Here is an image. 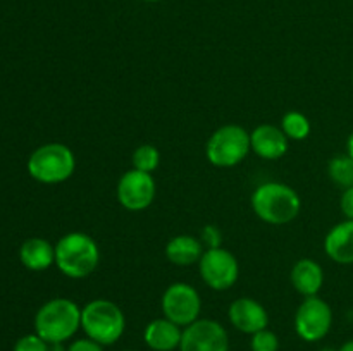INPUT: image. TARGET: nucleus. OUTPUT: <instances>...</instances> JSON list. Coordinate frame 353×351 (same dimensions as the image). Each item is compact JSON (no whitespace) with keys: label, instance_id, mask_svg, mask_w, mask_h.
Masks as SVG:
<instances>
[{"label":"nucleus","instance_id":"6","mask_svg":"<svg viewBox=\"0 0 353 351\" xmlns=\"http://www.w3.org/2000/svg\"><path fill=\"white\" fill-rule=\"evenodd\" d=\"M252 151L250 133L238 124H224L209 136L205 157L214 167H236Z\"/></svg>","mask_w":353,"mask_h":351},{"label":"nucleus","instance_id":"17","mask_svg":"<svg viewBox=\"0 0 353 351\" xmlns=\"http://www.w3.org/2000/svg\"><path fill=\"white\" fill-rule=\"evenodd\" d=\"M165 258L172 265L178 267H190L193 264H199L202 258L205 246L200 241V237L192 236V234H178L171 237L165 244Z\"/></svg>","mask_w":353,"mask_h":351},{"label":"nucleus","instance_id":"10","mask_svg":"<svg viewBox=\"0 0 353 351\" xmlns=\"http://www.w3.org/2000/svg\"><path fill=\"white\" fill-rule=\"evenodd\" d=\"M155 193H157V184L154 176L137 169L124 172L116 186L117 202L130 212L147 210L154 203Z\"/></svg>","mask_w":353,"mask_h":351},{"label":"nucleus","instance_id":"26","mask_svg":"<svg viewBox=\"0 0 353 351\" xmlns=\"http://www.w3.org/2000/svg\"><path fill=\"white\" fill-rule=\"evenodd\" d=\"M340 209L341 213L345 215V219L353 220V186L352 188L343 189V193H341Z\"/></svg>","mask_w":353,"mask_h":351},{"label":"nucleus","instance_id":"30","mask_svg":"<svg viewBox=\"0 0 353 351\" xmlns=\"http://www.w3.org/2000/svg\"><path fill=\"white\" fill-rule=\"evenodd\" d=\"M317 351H338V350H336V348L326 346V348H321V350H317Z\"/></svg>","mask_w":353,"mask_h":351},{"label":"nucleus","instance_id":"15","mask_svg":"<svg viewBox=\"0 0 353 351\" xmlns=\"http://www.w3.org/2000/svg\"><path fill=\"white\" fill-rule=\"evenodd\" d=\"M183 327L171 322L165 317L154 319L147 323L143 330V341L152 351H174L179 350Z\"/></svg>","mask_w":353,"mask_h":351},{"label":"nucleus","instance_id":"27","mask_svg":"<svg viewBox=\"0 0 353 351\" xmlns=\"http://www.w3.org/2000/svg\"><path fill=\"white\" fill-rule=\"evenodd\" d=\"M347 155L353 158V131L348 134V138H347Z\"/></svg>","mask_w":353,"mask_h":351},{"label":"nucleus","instance_id":"16","mask_svg":"<svg viewBox=\"0 0 353 351\" xmlns=\"http://www.w3.org/2000/svg\"><path fill=\"white\" fill-rule=\"evenodd\" d=\"M290 281L295 291L303 298L317 296L324 286V270L319 262L312 258H300L292 267Z\"/></svg>","mask_w":353,"mask_h":351},{"label":"nucleus","instance_id":"29","mask_svg":"<svg viewBox=\"0 0 353 351\" xmlns=\"http://www.w3.org/2000/svg\"><path fill=\"white\" fill-rule=\"evenodd\" d=\"M50 351H68V348H64V343L50 344Z\"/></svg>","mask_w":353,"mask_h":351},{"label":"nucleus","instance_id":"11","mask_svg":"<svg viewBox=\"0 0 353 351\" xmlns=\"http://www.w3.org/2000/svg\"><path fill=\"white\" fill-rule=\"evenodd\" d=\"M179 351H230V334L217 320L199 319L183 329Z\"/></svg>","mask_w":353,"mask_h":351},{"label":"nucleus","instance_id":"28","mask_svg":"<svg viewBox=\"0 0 353 351\" xmlns=\"http://www.w3.org/2000/svg\"><path fill=\"white\" fill-rule=\"evenodd\" d=\"M338 351H353V339H348L347 343L341 344V346L338 348Z\"/></svg>","mask_w":353,"mask_h":351},{"label":"nucleus","instance_id":"4","mask_svg":"<svg viewBox=\"0 0 353 351\" xmlns=\"http://www.w3.org/2000/svg\"><path fill=\"white\" fill-rule=\"evenodd\" d=\"M81 329L86 337L102 346L116 344L126 329V317L117 303L97 298L81 308Z\"/></svg>","mask_w":353,"mask_h":351},{"label":"nucleus","instance_id":"3","mask_svg":"<svg viewBox=\"0 0 353 351\" xmlns=\"http://www.w3.org/2000/svg\"><path fill=\"white\" fill-rule=\"evenodd\" d=\"M81 329V308L69 298H52L34 315V332L48 344L65 343Z\"/></svg>","mask_w":353,"mask_h":351},{"label":"nucleus","instance_id":"12","mask_svg":"<svg viewBox=\"0 0 353 351\" xmlns=\"http://www.w3.org/2000/svg\"><path fill=\"white\" fill-rule=\"evenodd\" d=\"M228 319L234 329L250 336L269 327V313L265 306L248 296H241L231 303L228 308Z\"/></svg>","mask_w":353,"mask_h":351},{"label":"nucleus","instance_id":"8","mask_svg":"<svg viewBox=\"0 0 353 351\" xmlns=\"http://www.w3.org/2000/svg\"><path fill=\"white\" fill-rule=\"evenodd\" d=\"M161 308L165 319L185 329L200 319L202 298L200 292L188 282H172L162 292Z\"/></svg>","mask_w":353,"mask_h":351},{"label":"nucleus","instance_id":"2","mask_svg":"<svg viewBox=\"0 0 353 351\" xmlns=\"http://www.w3.org/2000/svg\"><path fill=\"white\" fill-rule=\"evenodd\" d=\"M100 264V248L90 234L71 231L55 243V267L69 279H85Z\"/></svg>","mask_w":353,"mask_h":351},{"label":"nucleus","instance_id":"13","mask_svg":"<svg viewBox=\"0 0 353 351\" xmlns=\"http://www.w3.org/2000/svg\"><path fill=\"white\" fill-rule=\"evenodd\" d=\"M250 147L252 151L264 160H279L288 153L290 140L281 127L261 124L250 133Z\"/></svg>","mask_w":353,"mask_h":351},{"label":"nucleus","instance_id":"5","mask_svg":"<svg viewBox=\"0 0 353 351\" xmlns=\"http://www.w3.org/2000/svg\"><path fill=\"white\" fill-rule=\"evenodd\" d=\"M28 174L41 184H61L76 171V155L64 143H45L28 158Z\"/></svg>","mask_w":353,"mask_h":351},{"label":"nucleus","instance_id":"19","mask_svg":"<svg viewBox=\"0 0 353 351\" xmlns=\"http://www.w3.org/2000/svg\"><path fill=\"white\" fill-rule=\"evenodd\" d=\"M281 129L288 140L302 141L309 138L310 131H312V124H310L309 117L305 114L299 112V110H290L283 116Z\"/></svg>","mask_w":353,"mask_h":351},{"label":"nucleus","instance_id":"25","mask_svg":"<svg viewBox=\"0 0 353 351\" xmlns=\"http://www.w3.org/2000/svg\"><path fill=\"white\" fill-rule=\"evenodd\" d=\"M68 351H103L102 344H99L97 341L90 339V337H79L74 339L68 346Z\"/></svg>","mask_w":353,"mask_h":351},{"label":"nucleus","instance_id":"32","mask_svg":"<svg viewBox=\"0 0 353 351\" xmlns=\"http://www.w3.org/2000/svg\"><path fill=\"white\" fill-rule=\"evenodd\" d=\"M123 351H134V350H123Z\"/></svg>","mask_w":353,"mask_h":351},{"label":"nucleus","instance_id":"20","mask_svg":"<svg viewBox=\"0 0 353 351\" xmlns=\"http://www.w3.org/2000/svg\"><path fill=\"white\" fill-rule=\"evenodd\" d=\"M327 176L340 188L347 189L353 186V158L345 155H336L327 164Z\"/></svg>","mask_w":353,"mask_h":351},{"label":"nucleus","instance_id":"23","mask_svg":"<svg viewBox=\"0 0 353 351\" xmlns=\"http://www.w3.org/2000/svg\"><path fill=\"white\" fill-rule=\"evenodd\" d=\"M12 351H50V344L41 339L37 332H33L19 337L14 344Z\"/></svg>","mask_w":353,"mask_h":351},{"label":"nucleus","instance_id":"18","mask_svg":"<svg viewBox=\"0 0 353 351\" xmlns=\"http://www.w3.org/2000/svg\"><path fill=\"white\" fill-rule=\"evenodd\" d=\"M19 260L28 270H47L55 265V244L43 237H30L21 244Z\"/></svg>","mask_w":353,"mask_h":351},{"label":"nucleus","instance_id":"33","mask_svg":"<svg viewBox=\"0 0 353 351\" xmlns=\"http://www.w3.org/2000/svg\"><path fill=\"white\" fill-rule=\"evenodd\" d=\"M352 83H353V71H352Z\"/></svg>","mask_w":353,"mask_h":351},{"label":"nucleus","instance_id":"9","mask_svg":"<svg viewBox=\"0 0 353 351\" xmlns=\"http://www.w3.org/2000/svg\"><path fill=\"white\" fill-rule=\"evenodd\" d=\"M202 281L214 291H228L240 277V264L230 250L223 246L205 248L199 262Z\"/></svg>","mask_w":353,"mask_h":351},{"label":"nucleus","instance_id":"14","mask_svg":"<svg viewBox=\"0 0 353 351\" xmlns=\"http://www.w3.org/2000/svg\"><path fill=\"white\" fill-rule=\"evenodd\" d=\"M324 253L340 265H353V220L345 219L327 231Z\"/></svg>","mask_w":353,"mask_h":351},{"label":"nucleus","instance_id":"22","mask_svg":"<svg viewBox=\"0 0 353 351\" xmlns=\"http://www.w3.org/2000/svg\"><path fill=\"white\" fill-rule=\"evenodd\" d=\"M252 351H279V337L271 329H262L252 334Z\"/></svg>","mask_w":353,"mask_h":351},{"label":"nucleus","instance_id":"7","mask_svg":"<svg viewBox=\"0 0 353 351\" xmlns=\"http://www.w3.org/2000/svg\"><path fill=\"white\" fill-rule=\"evenodd\" d=\"M296 336L305 343H317L330 334L333 327V310L326 299L317 296L303 298L293 319Z\"/></svg>","mask_w":353,"mask_h":351},{"label":"nucleus","instance_id":"21","mask_svg":"<svg viewBox=\"0 0 353 351\" xmlns=\"http://www.w3.org/2000/svg\"><path fill=\"white\" fill-rule=\"evenodd\" d=\"M131 164H133V169H137V171L152 174L161 165V151L154 145H140L133 151Z\"/></svg>","mask_w":353,"mask_h":351},{"label":"nucleus","instance_id":"24","mask_svg":"<svg viewBox=\"0 0 353 351\" xmlns=\"http://www.w3.org/2000/svg\"><path fill=\"white\" fill-rule=\"evenodd\" d=\"M200 241L203 243V246L207 248H217L223 243V234H221V229L217 226H205L202 229V234H200Z\"/></svg>","mask_w":353,"mask_h":351},{"label":"nucleus","instance_id":"31","mask_svg":"<svg viewBox=\"0 0 353 351\" xmlns=\"http://www.w3.org/2000/svg\"><path fill=\"white\" fill-rule=\"evenodd\" d=\"M141 2H150V3H154V2H161V0H141Z\"/></svg>","mask_w":353,"mask_h":351},{"label":"nucleus","instance_id":"1","mask_svg":"<svg viewBox=\"0 0 353 351\" xmlns=\"http://www.w3.org/2000/svg\"><path fill=\"white\" fill-rule=\"evenodd\" d=\"M252 210L255 215L271 226L293 222L302 212V198L292 186L279 181L259 184L252 193Z\"/></svg>","mask_w":353,"mask_h":351}]
</instances>
